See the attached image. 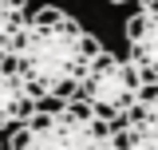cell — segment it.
I'll use <instances>...</instances> for the list:
<instances>
[{
    "instance_id": "1",
    "label": "cell",
    "mask_w": 158,
    "mask_h": 150,
    "mask_svg": "<svg viewBox=\"0 0 158 150\" xmlns=\"http://www.w3.org/2000/svg\"><path fill=\"white\" fill-rule=\"evenodd\" d=\"M99 52L103 44L71 12L48 4L40 12H28L8 48L4 67H12L40 103H71L79 99L87 67L95 63Z\"/></svg>"
},
{
    "instance_id": "2",
    "label": "cell",
    "mask_w": 158,
    "mask_h": 150,
    "mask_svg": "<svg viewBox=\"0 0 158 150\" xmlns=\"http://www.w3.org/2000/svg\"><path fill=\"white\" fill-rule=\"evenodd\" d=\"M8 150H118L115 123L99 119L87 103H40V111L12 131Z\"/></svg>"
},
{
    "instance_id": "3",
    "label": "cell",
    "mask_w": 158,
    "mask_h": 150,
    "mask_svg": "<svg viewBox=\"0 0 158 150\" xmlns=\"http://www.w3.org/2000/svg\"><path fill=\"white\" fill-rule=\"evenodd\" d=\"M142 91H146V83L135 71V63L123 56H111L103 48L95 56V63L87 67V79L79 87V103H87L107 123H123L131 115V107L142 99Z\"/></svg>"
},
{
    "instance_id": "4",
    "label": "cell",
    "mask_w": 158,
    "mask_h": 150,
    "mask_svg": "<svg viewBox=\"0 0 158 150\" xmlns=\"http://www.w3.org/2000/svg\"><path fill=\"white\" fill-rule=\"evenodd\" d=\"M127 59L146 87H158V12L138 8L127 20Z\"/></svg>"
},
{
    "instance_id": "5",
    "label": "cell",
    "mask_w": 158,
    "mask_h": 150,
    "mask_svg": "<svg viewBox=\"0 0 158 150\" xmlns=\"http://www.w3.org/2000/svg\"><path fill=\"white\" fill-rule=\"evenodd\" d=\"M118 150H158V87H146L131 115L115 123Z\"/></svg>"
},
{
    "instance_id": "6",
    "label": "cell",
    "mask_w": 158,
    "mask_h": 150,
    "mask_svg": "<svg viewBox=\"0 0 158 150\" xmlns=\"http://www.w3.org/2000/svg\"><path fill=\"white\" fill-rule=\"evenodd\" d=\"M40 111V99L28 91V83L12 67L0 63V131H16L20 123H28Z\"/></svg>"
},
{
    "instance_id": "7",
    "label": "cell",
    "mask_w": 158,
    "mask_h": 150,
    "mask_svg": "<svg viewBox=\"0 0 158 150\" xmlns=\"http://www.w3.org/2000/svg\"><path fill=\"white\" fill-rule=\"evenodd\" d=\"M24 20H28V0H0V63L8 59V48Z\"/></svg>"
},
{
    "instance_id": "8",
    "label": "cell",
    "mask_w": 158,
    "mask_h": 150,
    "mask_svg": "<svg viewBox=\"0 0 158 150\" xmlns=\"http://www.w3.org/2000/svg\"><path fill=\"white\" fill-rule=\"evenodd\" d=\"M138 4H142L146 12H158V0H138Z\"/></svg>"
},
{
    "instance_id": "9",
    "label": "cell",
    "mask_w": 158,
    "mask_h": 150,
    "mask_svg": "<svg viewBox=\"0 0 158 150\" xmlns=\"http://www.w3.org/2000/svg\"><path fill=\"white\" fill-rule=\"evenodd\" d=\"M111 4H123V0H111Z\"/></svg>"
}]
</instances>
